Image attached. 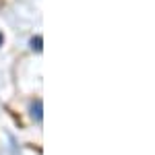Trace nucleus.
Here are the masks:
<instances>
[{"mask_svg": "<svg viewBox=\"0 0 155 155\" xmlns=\"http://www.w3.org/2000/svg\"><path fill=\"white\" fill-rule=\"evenodd\" d=\"M31 116H33L37 122H41V118H44V116H41V99H37V101L31 104Z\"/></svg>", "mask_w": 155, "mask_h": 155, "instance_id": "1", "label": "nucleus"}, {"mask_svg": "<svg viewBox=\"0 0 155 155\" xmlns=\"http://www.w3.org/2000/svg\"><path fill=\"white\" fill-rule=\"evenodd\" d=\"M31 50H35V52H41V35H37L31 39Z\"/></svg>", "mask_w": 155, "mask_h": 155, "instance_id": "2", "label": "nucleus"}, {"mask_svg": "<svg viewBox=\"0 0 155 155\" xmlns=\"http://www.w3.org/2000/svg\"><path fill=\"white\" fill-rule=\"evenodd\" d=\"M0 44H2V35H0Z\"/></svg>", "mask_w": 155, "mask_h": 155, "instance_id": "3", "label": "nucleus"}]
</instances>
